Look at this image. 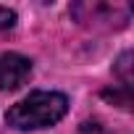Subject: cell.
I'll return each mask as SVG.
<instances>
[{
	"instance_id": "cell-1",
	"label": "cell",
	"mask_w": 134,
	"mask_h": 134,
	"mask_svg": "<svg viewBox=\"0 0 134 134\" xmlns=\"http://www.w3.org/2000/svg\"><path fill=\"white\" fill-rule=\"evenodd\" d=\"M66 110H69V100L60 92H32L29 97L19 100L8 113H5V124L11 129L19 131H32V129H45L58 124Z\"/></svg>"
},
{
	"instance_id": "cell-2",
	"label": "cell",
	"mask_w": 134,
	"mask_h": 134,
	"mask_svg": "<svg viewBox=\"0 0 134 134\" xmlns=\"http://www.w3.org/2000/svg\"><path fill=\"white\" fill-rule=\"evenodd\" d=\"M32 76V60L19 53H0V90H16Z\"/></svg>"
},
{
	"instance_id": "cell-3",
	"label": "cell",
	"mask_w": 134,
	"mask_h": 134,
	"mask_svg": "<svg viewBox=\"0 0 134 134\" xmlns=\"http://www.w3.org/2000/svg\"><path fill=\"white\" fill-rule=\"evenodd\" d=\"M76 134H110L103 124H97V121H87V124H82L79 126V131Z\"/></svg>"
},
{
	"instance_id": "cell-4",
	"label": "cell",
	"mask_w": 134,
	"mask_h": 134,
	"mask_svg": "<svg viewBox=\"0 0 134 134\" xmlns=\"http://www.w3.org/2000/svg\"><path fill=\"white\" fill-rule=\"evenodd\" d=\"M16 24V13L11 11V8H3V5H0V32H3V29H11Z\"/></svg>"
}]
</instances>
